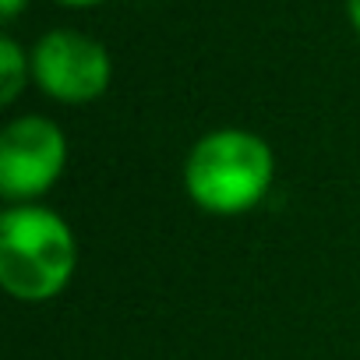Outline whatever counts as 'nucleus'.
<instances>
[{"label":"nucleus","instance_id":"nucleus-1","mask_svg":"<svg viewBox=\"0 0 360 360\" xmlns=\"http://www.w3.org/2000/svg\"><path fill=\"white\" fill-rule=\"evenodd\" d=\"M276 180L272 145L248 127L202 134L184 159V191L209 216H244L265 202Z\"/></svg>","mask_w":360,"mask_h":360},{"label":"nucleus","instance_id":"nucleus-2","mask_svg":"<svg viewBox=\"0 0 360 360\" xmlns=\"http://www.w3.org/2000/svg\"><path fill=\"white\" fill-rule=\"evenodd\" d=\"M78 269L68 219L46 205H8L0 216V286L15 300L43 304L64 293Z\"/></svg>","mask_w":360,"mask_h":360},{"label":"nucleus","instance_id":"nucleus-3","mask_svg":"<svg viewBox=\"0 0 360 360\" xmlns=\"http://www.w3.org/2000/svg\"><path fill=\"white\" fill-rule=\"evenodd\" d=\"M68 166V138L57 120L25 113L0 131V195L8 205H36Z\"/></svg>","mask_w":360,"mask_h":360},{"label":"nucleus","instance_id":"nucleus-4","mask_svg":"<svg viewBox=\"0 0 360 360\" xmlns=\"http://www.w3.org/2000/svg\"><path fill=\"white\" fill-rule=\"evenodd\" d=\"M36 85L57 103H92L110 89L113 64L106 46L78 29H50L36 39L32 53Z\"/></svg>","mask_w":360,"mask_h":360},{"label":"nucleus","instance_id":"nucleus-5","mask_svg":"<svg viewBox=\"0 0 360 360\" xmlns=\"http://www.w3.org/2000/svg\"><path fill=\"white\" fill-rule=\"evenodd\" d=\"M29 71H32V60L25 57V50L11 36H0V103L18 99V92L29 82Z\"/></svg>","mask_w":360,"mask_h":360},{"label":"nucleus","instance_id":"nucleus-6","mask_svg":"<svg viewBox=\"0 0 360 360\" xmlns=\"http://www.w3.org/2000/svg\"><path fill=\"white\" fill-rule=\"evenodd\" d=\"M25 0H0V15H4V22H11L18 11H22Z\"/></svg>","mask_w":360,"mask_h":360},{"label":"nucleus","instance_id":"nucleus-7","mask_svg":"<svg viewBox=\"0 0 360 360\" xmlns=\"http://www.w3.org/2000/svg\"><path fill=\"white\" fill-rule=\"evenodd\" d=\"M346 11H349V18H353V25L360 32V0H346Z\"/></svg>","mask_w":360,"mask_h":360},{"label":"nucleus","instance_id":"nucleus-8","mask_svg":"<svg viewBox=\"0 0 360 360\" xmlns=\"http://www.w3.org/2000/svg\"><path fill=\"white\" fill-rule=\"evenodd\" d=\"M64 4H96V0H64Z\"/></svg>","mask_w":360,"mask_h":360}]
</instances>
